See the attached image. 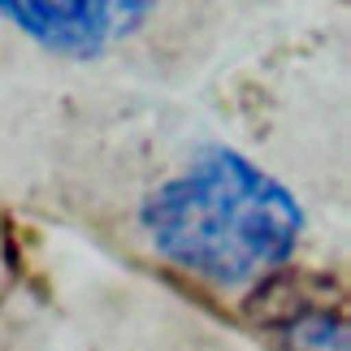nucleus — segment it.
<instances>
[{
  "mask_svg": "<svg viewBox=\"0 0 351 351\" xmlns=\"http://www.w3.org/2000/svg\"><path fill=\"white\" fill-rule=\"evenodd\" d=\"M0 18L52 57L87 61L152 18L143 0H0Z\"/></svg>",
  "mask_w": 351,
  "mask_h": 351,
  "instance_id": "nucleus-2",
  "label": "nucleus"
},
{
  "mask_svg": "<svg viewBox=\"0 0 351 351\" xmlns=\"http://www.w3.org/2000/svg\"><path fill=\"white\" fill-rule=\"evenodd\" d=\"M139 230L165 265L234 291L282 274L308 230V213L282 178L213 143L139 199Z\"/></svg>",
  "mask_w": 351,
  "mask_h": 351,
  "instance_id": "nucleus-1",
  "label": "nucleus"
}]
</instances>
